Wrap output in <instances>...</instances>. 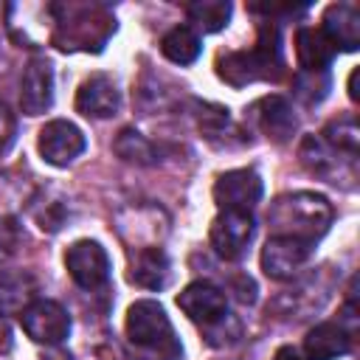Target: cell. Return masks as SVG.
Returning a JSON list of instances; mask_svg holds the SVG:
<instances>
[{
    "mask_svg": "<svg viewBox=\"0 0 360 360\" xmlns=\"http://www.w3.org/2000/svg\"><path fill=\"white\" fill-rule=\"evenodd\" d=\"M65 267L82 290H96L110 278V256L93 239H79L65 253Z\"/></svg>",
    "mask_w": 360,
    "mask_h": 360,
    "instance_id": "ba28073f",
    "label": "cell"
},
{
    "mask_svg": "<svg viewBox=\"0 0 360 360\" xmlns=\"http://www.w3.org/2000/svg\"><path fill=\"white\" fill-rule=\"evenodd\" d=\"M17 242H20V228H17V222L8 219V217H3V219H0V262L14 253Z\"/></svg>",
    "mask_w": 360,
    "mask_h": 360,
    "instance_id": "d4e9b609",
    "label": "cell"
},
{
    "mask_svg": "<svg viewBox=\"0 0 360 360\" xmlns=\"http://www.w3.org/2000/svg\"><path fill=\"white\" fill-rule=\"evenodd\" d=\"M323 143H329V146H332V149H338V152L357 155V143H360L357 121H354V118L332 121V124L323 129Z\"/></svg>",
    "mask_w": 360,
    "mask_h": 360,
    "instance_id": "7402d4cb",
    "label": "cell"
},
{
    "mask_svg": "<svg viewBox=\"0 0 360 360\" xmlns=\"http://www.w3.org/2000/svg\"><path fill=\"white\" fill-rule=\"evenodd\" d=\"M326 90H329V76H326V70H321V73L301 70V73L295 76V96H298L301 101H307V104L321 101V98L326 96Z\"/></svg>",
    "mask_w": 360,
    "mask_h": 360,
    "instance_id": "cb8c5ba5",
    "label": "cell"
},
{
    "mask_svg": "<svg viewBox=\"0 0 360 360\" xmlns=\"http://www.w3.org/2000/svg\"><path fill=\"white\" fill-rule=\"evenodd\" d=\"M121 107V96H118V87L110 76L104 73H93L90 79H84L79 84V93H76V110L87 118H110L115 115Z\"/></svg>",
    "mask_w": 360,
    "mask_h": 360,
    "instance_id": "4fadbf2b",
    "label": "cell"
},
{
    "mask_svg": "<svg viewBox=\"0 0 360 360\" xmlns=\"http://www.w3.org/2000/svg\"><path fill=\"white\" fill-rule=\"evenodd\" d=\"M267 219L276 228V233L295 236V239H304V242H315L332 225V205L321 194L295 191V194L278 197L270 205Z\"/></svg>",
    "mask_w": 360,
    "mask_h": 360,
    "instance_id": "6da1fadb",
    "label": "cell"
},
{
    "mask_svg": "<svg viewBox=\"0 0 360 360\" xmlns=\"http://www.w3.org/2000/svg\"><path fill=\"white\" fill-rule=\"evenodd\" d=\"M357 79H360V70H352V76H349V98H352V101H360V90H357Z\"/></svg>",
    "mask_w": 360,
    "mask_h": 360,
    "instance_id": "83f0119b",
    "label": "cell"
},
{
    "mask_svg": "<svg viewBox=\"0 0 360 360\" xmlns=\"http://www.w3.org/2000/svg\"><path fill=\"white\" fill-rule=\"evenodd\" d=\"M281 39H278V28L276 25H264L259 34L256 48L250 51H236L228 53L217 62V73L219 79H225L233 87H242L248 82H259V79H270L281 70Z\"/></svg>",
    "mask_w": 360,
    "mask_h": 360,
    "instance_id": "7a4b0ae2",
    "label": "cell"
},
{
    "mask_svg": "<svg viewBox=\"0 0 360 360\" xmlns=\"http://www.w3.org/2000/svg\"><path fill=\"white\" fill-rule=\"evenodd\" d=\"M253 233H256V222H253V214L248 211H219V217L211 222V248L228 259V262H236L245 256L248 245L253 242Z\"/></svg>",
    "mask_w": 360,
    "mask_h": 360,
    "instance_id": "52a82bcc",
    "label": "cell"
},
{
    "mask_svg": "<svg viewBox=\"0 0 360 360\" xmlns=\"http://www.w3.org/2000/svg\"><path fill=\"white\" fill-rule=\"evenodd\" d=\"M68 17L56 20L53 42L62 51H101L107 37L115 31L112 17L98 6H68L62 8Z\"/></svg>",
    "mask_w": 360,
    "mask_h": 360,
    "instance_id": "277c9868",
    "label": "cell"
},
{
    "mask_svg": "<svg viewBox=\"0 0 360 360\" xmlns=\"http://www.w3.org/2000/svg\"><path fill=\"white\" fill-rule=\"evenodd\" d=\"M321 34L338 51H357L360 45V11L354 3H332L323 11Z\"/></svg>",
    "mask_w": 360,
    "mask_h": 360,
    "instance_id": "5bb4252c",
    "label": "cell"
},
{
    "mask_svg": "<svg viewBox=\"0 0 360 360\" xmlns=\"http://www.w3.org/2000/svg\"><path fill=\"white\" fill-rule=\"evenodd\" d=\"M20 104L25 115H42L53 104V68L48 59H31L22 73Z\"/></svg>",
    "mask_w": 360,
    "mask_h": 360,
    "instance_id": "7c38bea8",
    "label": "cell"
},
{
    "mask_svg": "<svg viewBox=\"0 0 360 360\" xmlns=\"http://www.w3.org/2000/svg\"><path fill=\"white\" fill-rule=\"evenodd\" d=\"M177 307L202 326H217L228 315V295L211 281H191L180 295Z\"/></svg>",
    "mask_w": 360,
    "mask_h": 360,
    "instance_id": "8fae6325",
    "label": "cell"
},
{
    "mask_svg": "<svg viewBox=\"0 0 360 360\" xmlns=\"http://www.w3.org/2000/svg\"><path fill=\"white\" fill-rule=\"evenodd\" d=\"M129 281L143 290H163L172 278V264L163 248H138L129 256Z\"/></svg>",
    "mask_w": 360,
    "mask_h": 360,
    "instance_id": "9a60e30c",
    "label": "cell"
},
{
    "mask_svg": "<svg viewBox=\"0 0 360 360\" xmlns=\"http://www.w3.org/2000/svg\"><path fill=\"white\" fill-rule=\"evenodd\" d=\"M250 112H253L259 129L267 138H273L278 143H284V141L292 138V132H295V115H292V107L287 104V98H281V96H264L262 101H256L250 107Z\"/></svg>",
    "mask_w": 360,
    "mask_h": 360,
    "instance_id": "2e32d148",
    "label": "cell"
},
{
    "mask_svg": "<svg viewBox=\"0 0 360 360\" xmlns=\"http://www.w3.org/2000/svg\"><path fill=\"white\" fill-rule=\"evenodd\" d=\"M186 17L202 28L205 34L222 31L231 20V3L228 0H197L191 6H186Z\"/></svg>",
    "mask_w": 360,
    "mask_h": 360,
    "instance_id": "44dd1931",
    "label": "cell"
},
{
    "mask_svg": "<svg viewBox=\"0 0 360 360\" xmlns=\"http://www.w3.org/2000/svg\"><path fill=\"white\" fill-rule=\"evenodd\" d=\"M309 253H312V242L276 233L267 239L262 250V270L276 281H287L309 262Z\"/></svg>",
    "mask_w": 360,
    "mask_h": 360,
    "instance_id": "9c48e42d",
    "label": "cell"
},
{
    "mask_svg": "<svg viewBox=\"0 0 360 360\" xmlns=\"http://www.w3.org/2000/svg\"><path fill=\"white\" fill-rule=\"evenodd\" d=\"M273 360H304V357L298 354V349H292V346H281V349L273 354Z\"/></svg>",
    "mask_w": 360,
    "mask_h": 360,
    "instance_id": "4316f807",
    "label": "cell"
},
{
    "mask_svg": "<svg viewBox=\"0 0 360 360\" xmlns=\"http://www.w3.org/2000/svg\"><path fill=\"white\" fill-rule=\"evenodd\" d=\"M37 301V281L28 270H0V315H22Z\"/></svg>",
    "mask_w": 360,
    "mask_h": 360,
    "instance_id": "ac0fdd59",
    "label": "cell"
},
{
    "mask_svg": "<svg viewBox=\"0 0 360 360\" xmlns=\"http://www.w3.org/2000/svg\"><path fill=\"white\" fill-rule=\"evenodd\" d=\"M37 146H39V155L51 166H68L84 152V132L76 124H70L65 118H56V121H48L39 129Z\"/></svg>",
    "mask_w": 360,
    "mask_h": 360,
    "instance_id": "30bf717a",
    "label": "cell"
},
{
    "mask_svg": "<svg viewBox=\"0 0 360 360\" xmlns=\"http://www.w3.org/2000/svg\"><path fill=\"white\" fill-rule=\"evenodd\" d=\"M127 338L132 346L160 357V360H177L180 357V343L174 340V329L169 323V315L166 309L158 304V301H135L129 309H127Z\"/></svg>",
    "mask_w": 360,
    "mask_h": 360,
    "instance_id": "3957f363",
    "label": "cell"
},
{
    "mask_svg": "<svg viewBox=\"0 0 360 360\" xmlns=\"http://www.w3.org/2000/svg\"><path fill=\"white\" fill-rule=\"evenodd\" d=\"M115 152L124 158V160H135V163H149L152 160V143L141 135V132H135V129H124L121 135H118V141H115Z\"/></svg>",
    "mask_w": 360,
    "mask_h": 360,
    "instance_id": "603a6c76",
    "label": "cell"
},
{
    "mask_svg": "<svg viewBox=\"0 0 360 360\" xmlns=\"http://www.w3.org/2000/svg\"><path fill=\"white\" fill-rule=\"evenodd\" d=\"M202 45H200V37L188 28V25H177L172 28L163 39H160V53L174 62V65H191L197 56H200Z\"/></svg>",
    "mask_w": 360,
    "mask_h": 360,
    "instance_id": "ffe728a7",
    "label": "cell"
},
{
    "mask_svg": "<svg viewBox=\"0 0 360 360\" xmlns=\"http://www.w3.org/2000/svg\"><path fill=\"white\" fill-rule=\"evenodd\" d=\"M264 194V183L253 169H231L214 183V202L219 211H253Z\"/></svg>",
    "mask_w": 360,
    "mask_h": 360,
    "instance_id": "5b68a950",
    "label": "cell"
},
{
    "mask_svg": "<svg viewBox=\"0 0 360 360\" xmlns=\"http://www.w3.org/2000/svg\"><path fill=\"white\" fill-rule=\"evenodd\" d=\"M14 141V115L8 112L6 104H0V155L11 146Z\"/></svg>",
    "mask_w": 360,
    "mask_h": 360,
    "instance_id": "484cf974",
    "label": "cell"
},
{
    "mask_svg": "<svg viewBox=\"0 0 360 360\" xmlns=\"http://www.w3.org/2000/svg\"><path fill=\"white\" fill-rule=\"evenodd\" d=\"M20 323L34 343H45V346H56L70 335L68 309L56 301H48V298H37L28 309H22Z\"/></svg>",
    "mask_w": 360,
    "mask_h": 360,
    "instance_id": "8992f818",
    "label": "cell"
},
{
    "mask_svg": "<svg viewBox=\"0 0 360 360\" xmlns=\"http://www.w3.org/2000/svg\"><path fill=\"white\" fill-rule=\"evenodd\" d=\"M295 53H298V65L301 70H312L321 73L329 68L335 48L329 45V39L321 34V28H301L295 34Z\"/></svg>",
    "mask_w": 360,
    "mask_h": 360,
    "instance_id": "d6986e66",
    "label": "cell"
},
{
    "mask_svg": "<svg viewBox=\"0 0 360 360\" xmlns=\"http://www.w3.org/2000/svg\"><path fill=\"white\" fill-rule=\"evenodd\" d=\"M349 346H352V335L335 321L312 326L307 332V338H304L307 360H335V357L346 354Z\"/></svg>",
    "mask_w": 360,
    "mask_h": 360,
    "instance_id": "e0dca14e",
    "label": "cell"
}]
</instances>
